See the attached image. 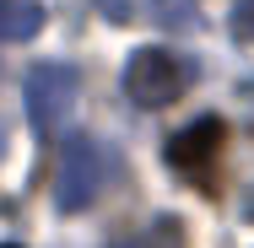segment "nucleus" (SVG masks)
<instances>
[{"label": "nucleus", "instance_id": "nucleus-1", "mask_svg": "<svg viewBox=\"0 0 254 248\" xmlns=\"http://www.w3.org/2000/svg\"><path fill=\"white\" fill-rule=\"evenodd\" d=\"M108 173H114V162L98 135H70L60 151V167H54V205L70 216L98 205V195L108 189Z\"/></svg>", "mask_w": 254, "mask_h": 248}, {"label": "nucleus", "instance_id": "nucleus-2", "mask_svg": "<svg viewBox=\"0 0 254 248\" xmlns=\"http://www.w3.org/2000/svg\"><path fill=\"white\" fill-rule=\"evenodd\" d=\"M190 81H195V65L184 59L179 49H146L130 54V65H125V92L135 108H168V102H179L190 92Z\"/></svg>", "mask_w": 254, "mask_h": 248}, {"label": "nucleus", "instance_id": "nucleus-3", "mask_svg": "<svg viewBox=\"0 0 254 248\" xmlns=\"http://www.w3.org/2000/svg\"><path fill=\"white\" fill-rule=\"evenodd\" d=\"M222 146H227V124H222V119H195V124H184V130L168 141V167H179L184 178H195L205 195H211V189H216Z\"/></svg>", "mask_w": 254, "mask_h": 248}, {"label": "nucleus", "instance_id": "nucleus-4", "mask_svg": "<svg viewBox=\"0 0 254 248\" xmlns=\"http://www.w3.org/2000/svg\"><path fill=\"white\" fill-rule=\"evenodd\" d=\"M76 102V70L70 65H38L27 76V119L38 135H54Z\"/></svg>", "mask_w": 254, "mask_h": 248}, {"label": "nucleus", "instance_id": "nucleus-5", "mask_svg": "<svg viewBox=\"0 0 254 248\" xmlns=\"http://www.w3.org/2000/svg\"><path fill=\"white\" fill-rule=\"evenodd\" d=\"M44 27V5L38 0H0V44H22Z\"/></svg>", "mask_w": 254, "mask_h": 248}, {"label": "nucleus", "instance_id": "nucleus-6", "mask_svg": "<svg viewBox=\"0 0 254 248\" xmlns=\"http://www.w3.org/2000/svg\"><path fill=\"white\" fill-rule=\"evenodd\" d=\"M119 248H184V238H179V221H157L152 232H141V238H130V243H119Z\"/></svg>", "mask_w": 254, "mask_h": 248}, {"label": "nucleus", "instance_id": "nucleus-7", "mask_svg": "<svg viewBox=\"0 0 254 248\" xmlns=\"http://www.w3.org/2000/svg\"><path fill=\"white\" fill-rule=\"evenodd\" d=\"M233 38L238 44H254V0H238L233 5Z\"/></svg>", "mask_w": 254, "mask_h": 248}, {"label": "nucleus", "instance_id": "nucleus-8", "mask_svg": "<svg viewBox=\"0 0 254 248\" xmlns=\"http://www.w3.org/2000/svg\"><path fill=\"white\" fill-rule=\"evenodd\" d=\"M0 156H5V124H0Z\"/></svg>", "mask_w": 254, "mask_h": 248}, {"label": "nucleus", "instance_id": "nucleus-9", "mask_svg": "<svg viewBox=\"0 0 254 248\" xmlns=\"http://www.w3.org/2000/svg\"><path fill=\"white\" fill-rule=\"evenodd\" d=\"M5 248H11V243H5Z\"/></svg>", "mask_w": 254, "mask_h": 248}]
</instances>
